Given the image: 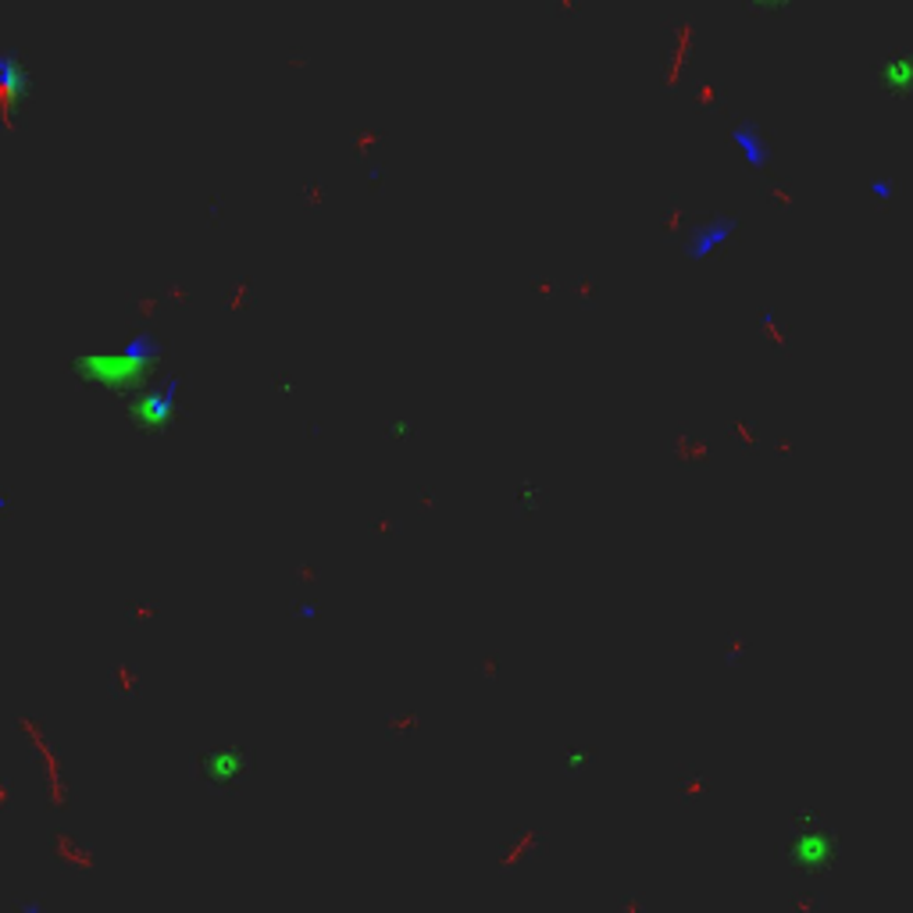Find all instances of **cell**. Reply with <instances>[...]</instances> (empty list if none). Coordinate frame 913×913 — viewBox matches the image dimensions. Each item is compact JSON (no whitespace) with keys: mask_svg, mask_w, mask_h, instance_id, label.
Instances as JSON below:
<instances>
[{"mask_svg":"<svg viewBox=\"0 0 913 913\" xmlns=\"http://www.w3.org/2000/svg\"><path fill=\"white\" fill-rule=\"evenodd\" d=\"M175 390H178V382H175V379H169V382H161V385H154V390L147 393V400H143V414H147V421H158V418H164V414L172 411V404H175Z\"/></svg>","mask_w":913,"mask_h":913,"instance_id":"4","label":"cell"},{"mask_svg":"<svg viewBox=\"0 0 913 913\" xmlns=\"http://www.w3.org/2000/svg\"><path fill=\"white\" fill-rule=\"evenodd\" d=\"M878 90L892 96H910L913 93V47H895L889 50L875 68Z\"/></svg>","mask_w":913,"mask_h":913,"instance_id":"2","label":"cell"},{"mask_svg":"<svg viewBox=\"0 0 913 913\" xmlns=\"http://www.w3.org/2000/svg\"><path fill=\"white\" fill-rule=\"evenodd\" d=\"M33 72L30 65H25L22 50L15 47H4L0 50V90H30Z\"/></svg>","mask_w":913,"mask_h":913,"instance_id":"3","label":"cell"},{"mask_svg":"<svg viewBox=\"0 0 913 913\" xmlns=\"http://www.w3.org/2000/svg\"><path fill=\"white\" fill-rule=\"evenodd\" d=\"M11 913H47V895H22Z\"/></svg>","mask_w":913,"mask_h":913,"instance_id":"5","label":"cell"},{"mask_svg":"<svg viewBox=\"0 0 913 913\" xmlns=\"http://www.w3.org/2000/svg\"><path fill=\"white\" fill-rule=\"evenodd\" d=\"M254 771V750L246 746H215L197 756V778L211 793H236Z\"/></svg>","mask_w":913,"mask_h":913,"instance_id":"1","label":"cell"}]
</instances>
